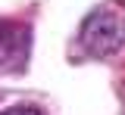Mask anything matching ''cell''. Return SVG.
<instances>
[{"mask_svg":"<svg viewBox=\"0 0 125 115\" xmlns=\"http://www.w3.org/2000/svg\"><path fill=\"white\" fill-rule=\"evenodd\" d=\"M78 50L88 59H106L125 47V3L122 0H106L94 6L81 22L78 31Z\"/></svg>","mask_w":125,"mask_h":115,"instance_id":"cell-1","label":"cell"},{"mask_svg":"<svg viewBox=\"0 0 125 115\" xmlns=\"http://www.w3.org/2000/svg\"><path fill=\"white\" fill-rule=\"evenodd\" d=\"M31 31L25 25H16L0 19V72H22L28 66Z\"/></svg>","mask_w":125,"mask_h":115,"instance_id":"cell-2","label":"cell"},{"mask_svg":"<svg viewBox=\"0 0 125 115\" xmlns=\"http://www.w3.org/2000/svg\"><path fill=\"white\" fill-rule=\"evenodd\" d=\"M0 115H41L34 106H13V109H3Z\"/></svg>","mask_w":125,"mask_h":115,"instance_id":"cell-3","label":"cell"}]
</instances>
